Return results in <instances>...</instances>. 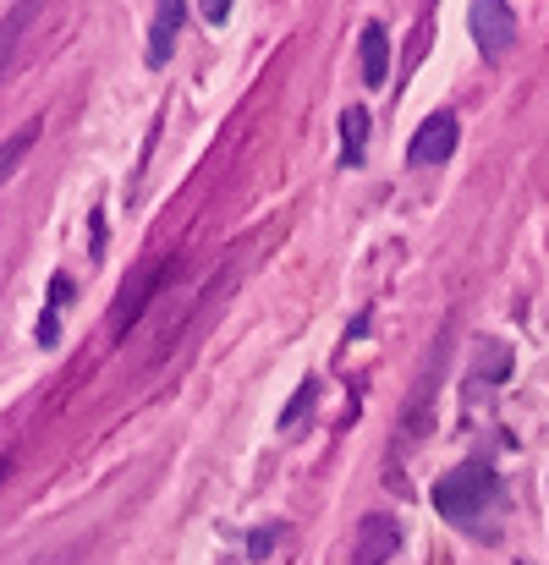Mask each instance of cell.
I'll return each instance as SVG.
<instances>
[{
    "label": "cell",
    "mask_w": 549,
    "mask_h": 565,
    "mask_svg": "<svg viewBox=\"0 0 549 565\" xmlns=\"http://www.w3.org/2000/svg\"><path fill=\"white\" fill-rule=\"evenodd\" d=\"M314 395H319V384H314V379H303V384H297V395H292V406L281 412V428H297V423H303V412H314Z\"/></svg>",
    "instance_id": "7c38bea8"
},
{
    "label": "cell",
    "mask_w": 549,
    "mask_h": 565,
    "mask_svg": "<svg viewBox=\"0 0 549 565\" xmlns=\"http://www.w3.org/2000/svg\"><path fill=\"white\" fill-rule=\"evenodd\" d=\"M363 154H368V110L352 105V110L341 116V160H347V166H363Z\"/></svg>",
    "instance_id": "30bf717a"
},
{
    "label": "cell",
    "mask_w": 549,
    "mask_h": 565,
    "mask_svg": "<svg viewBox=\"0 0 549 565\" xmlns=\"http://www.w3.org/2000/svg\"><path fill=\"white\" fill-rule=\"evenodd\" d=\"M231 6H236V0H198V11H203V22H209V28H220V22L231 17Z\"/></svg>",
    "instance_id": "5bb4252c"
},
{
    "label": "cell",
    "mask_w": 549,
    "mask_h": 565,
    "mask_svg": "<svg viewBox=\"0 0 549 565\" xmlns=\"http://www.w3.org/2000/svg\"><path fill=\"white\" fill-rule=\"evenodd\" d=\"M456 138H462V121H456V110H434L418 132H412V143H407V160L412 166H445L451 154H456Z\"/></svg>",
    "instance_id": "277c9868"
},
{
    "label": "cell",
    "mask_w": 549,
    "mask_h": 565,
    "mask_svg": "<svg viewBox=\"0 0 549 565\" xmlns=\"http://www.w3.org/2000/svg\"><path fill=\"white\" fill-rule=\"evenodd\" d=\"M500 472L484 467V461H462L456 472H445L434 483V511L456 527H478L489 511H500Z\"/></svg>",
    "instance_id": "6da1fadb"
},
{
    "label": "cell",
    "mask_w": 549,
    "mask_h": 565,
    "mask_svg": "<svg viewBox=\"0 0 549 565\" xmlns=\"http://www.w3.org/2000/svg\"><path fill=\"white\" fill-rule=\"evenodd\" d=\"M39 6H44V0H17V6L6 11V22H0V72H6V61H11L17 39L28 33V22L39 17Z\"/></svg>",
    "instance_id": "9c48e42d"
},
{
    "label": "cell",
    "mask_w": 549,
    "mask_h": 565,
    "mask_svg": "<svg viewBox=\"0 0 549 565\" xmlns=\"http://www.w3.org/2000/svg\"><path fill=\"white\" fill-rule=\"evenodd\" d=\"M72 302V275H55L50 280V308H44V319H39V347H55L61 341V308Z\"/></svg>",
    "instance_id": "ba28073f"
},
{
    "label": "cell",
    "mask_w": 549,
    "mask_h": 565,
    "mask_svg": "<svg viewBox=\"0 0 549 565\" xmlns=\"http://www.w3.org/2000/svg\"><path fill=\"white\" fill-rule=\"evenodd\" d=\"M281 533H286V527H258V533L247 539V555H253V561H264V555L275 550V539H281Z\"/></svg>",
    "instance_id": "4fadbf2b"
},
{
    "label": "cell",
    "mask_w": 549,
    "mask_h": 565,
    "mask_svg": "<svg viewBox=\"0 0 549 565\" xmlns=\"http://www.w3.org/2000/svg\"><path fill=\"white\" fill-rule=\"evenodd\" d=\"M395 550H401V527H395V516H363L358 522V539H352V565H390L395 561Z\"/></svg>",
    "instance_id": "5b68a950"
},
{
    "label": "cell",
    "mask_w": 549,
    "mask_h": 565,
    "mask_svg": "<svg viewBox=\"0 0 549 565\" xmlns=\"http://www.w3.org/2000/svg\"><path fill=\"white\" fill-rule=\"evenodd\" d=\"M467 22H473V44H478L484 61H500L517 44V11L506 0H473Z\"/></svg>",
    "instance_id": "7a4b0ae2"
},
{
    "label": "cell",
    "mask_w": 549,
    "mask_h": 565,
    "mask_svg": "<svg viewBox=\"0 0 549 565\" xmlns=\"http://www.w3.org/2000/svg\"><path fill=\"white\" fill-rule=\"evenodd\" d=\"M166 275H171V258H160V264H144L127 286H122V302H116V313H110V335L116 341H127V330L144 319V308H149V297L166 286Z\"/></svg>",
    "instance_id": "3957f363"
},
{
    "label": "cell",
    "mask_w": 549,
    "mask_h": 565,
    "mask_svg": "<svg viewBox=\"0 0 549 565\" xmlns=\"http://www.w3.org/2000/svg\"><path fill=\"white\" fill-rule=\"evenodd\" d=\"M182 22H187V0H155V22H149V44H144V61H149L155 72L177 55Z\"/></svg>",
    "instance_id": "8992f818"
},
{
    "label": "cell",
    "mask_w": 549,
    "mask_h": 565,
    "mask_svg": "<svg viewBox=\"0 0 549 565\" xmlns=\"http://www.w3.org/2000/svg\"><path fill=\"white\" fill-rule=\"evenodd\" d=\"M33 138H39V121H28L22 132H11V138L0 143V182H6V177L17 171V160H22V154L33 149Z\"/></svg>",
    "instance_id": "8fae6325"
},
{
    "label": "cell",
    "mask_w": 549,
    "mask_h": 565,
    "mask_svg": "<svg viewBox=\"0 0 549 565\" xmlns=\"http://www.w3.org/2000/svg\"><path fill=\"white\" fill-rule=\"evenodd\" d=\"M358 55H363V83L368 88H384V72H390V33H384L379 22H363Z\"/></svg>",
    "instance_id": "52a82bcc"
},
{
    "label": "cell",
    "mask_w": 549,
    "mask_h": 565,
    "mask_svg": "<svg viewBox=\"0 0 549 565\" xmlns=\"http://www.w3.org/2000/svg\"><path fill=\"white\" fill-rule=\"evenodd\" d=\"M6 472H11V456H0V483H6Z\"/></svg>",
    "instance_id": "9a60e30c"
}]
</instances>
